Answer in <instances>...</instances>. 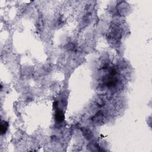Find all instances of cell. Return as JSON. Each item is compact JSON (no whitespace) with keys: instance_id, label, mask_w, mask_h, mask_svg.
<instances>
[{"instance_id":"cell-2","label":"cell","mask_w":152,"mask_h":152,"mask_svg":"<svg viewBox=\"0 0 152 152\" xmlns=\"http://www.w3.org/2000/svg\"><path fill=\"white\" fill-rule=\"evenodd\" d=\"M8 128V124L7 122L5 121H2L1 125V134L3 135L5 134L7 131Z\"/></svg>"},{"instance_id":"cell-1","label":"cell","mask_w":152,"mask_h":152,"mask_svg":"<svg viewBox=\"0 0 152 152\" xmlns=\"http://www.w3.org/2000/svg\"><path fill=\"white\" fill-rule=\"evenodd\" d=\"M55 120L57 121V122H63L65 119V116H64V114L63 113V112L61 111V110L57 109L55 112Z\"/></svg>"},{"instance_id":"cell-3","label":"cell","mask_w":152,"mask_h":152,"mask_svg":"<svg viewBox=\"0 0 152 152\" xmlns=\"http://www.w3.org/2000/svg\"><path fill=\"white\" fill-rule=\"evenodd\" d=\"M58 106V102H55L54 103V106Z\"/></svg>"}]
</instances>
